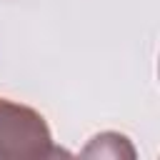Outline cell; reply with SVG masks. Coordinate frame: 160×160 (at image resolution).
<instances>
[{"mask_svg": "<svg viewBox=\"0 0 160 160\" xmlns=\"http://www.w3.org/2000/svg\"><path fill=\"white\" fill-rule=\"evenodd\" d=\"M60 155L48 120L30 105L0 98V160H45Z\"/></svg>", "mask_w": 160, "mask_h": 160, "instance_id": "1", "label": "cell"}, {"mask_svg": "<svg viewBox=\"0 0 160 160\" xmlns=\"http://www.w3.org/2000/svg\"><path fill=\"white\" fill-rule=\"evenodd\" d=\"M82 155L85 158H130L132 160L138 152H135L132 142L128 140V135L105 130V132L90 138V142L82 148Z\"/></svg>", "mask_w": 160, "mask_h": 160, "instance_id": "2", "label": "cell"}]
</instances>
